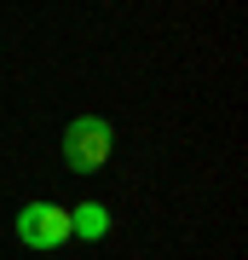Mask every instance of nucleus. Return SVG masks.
<instances>
[{
  "instance_id": "obj_1",
  "label": "nucleus",
  "mask_w": 248,
  "mask_h": 260,
  "mask_svg": "<svg viewBox=\"0 0 248 260\" xmlns=\"http://www.w3.org/2000/svg\"><path fill=\"white\" fill-rule=\"evenodd\" d=\"M110 150H116V127L104 116H75L64 127V162L75 174H98L110 162Z\"/></svg>"
},
{
  "instance_id": "obj_2",
  "label": "nucleus",
  "mask_w": 248,
  "mask_h": 260,
  "mask_svg": "<svg viewBox=\"0 0 248 260\" xmlns=\"http://www.w3.org/2000/svg\"><path fill=\"white\" fill-rule=\"evenodd\" d=\"M75 232H69V208L58 203H23L18 208V243L23 249H64Z\"/></svg>"
},
{
  "instance_id": "obj_3",
  "label": "nucleus",
  "mask_w": 248,
  "mask_h": 260,
  "mask_svg": "<svg viewBox=\"0 0 248 260\" xmlns=\"http://www.w3.org/2000/svg\"><path fill=\"white\" fill-rule=\"evenodd\" d=\"M69 232L87 237V243H98L104 232H110V208H104V203H81V208L69 214Z\"/></svg>"
}]
</instances>
